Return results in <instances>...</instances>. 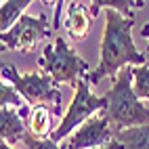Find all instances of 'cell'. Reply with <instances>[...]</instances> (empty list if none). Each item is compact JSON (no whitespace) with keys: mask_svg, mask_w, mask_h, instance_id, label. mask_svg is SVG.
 Returning a JSON list of instances; mask_svg holds the SVG:
<instances>
[{"mask_svg":"<svg viewBox=\"0 0 149 149\" xmlns=\"http://www.w3.org/2000/svg\"><path fill=\"white\" fill-rule=\"evenodd\" d=\"M143 36H149V25H145V27H143Z\"/></svg>","mask_w":149,"mask_h":149,"instance_id":"d6986e66","label":"cell"},{"mask_svg":"<svg viewBox=\"0 0 149 149\" xmlns=\"http://www.w3.org/2000/svg\"><path fill=\"white\" fill-rule=\"evenodd\" d=\"M25 132L27 130L23 126V113L15 111L11 107L0 109V136H2V143L15 145L19 141H23Z\"/></svg>","mask_w":149,"mask_h":149,"instance_id":"9c48e42d","label":"cell"},{"mask_svg":"<svg viewBox=\"0 0 149 149\" xmlns=\"http://www.w3.org/2000/svg\"><path fill=\"white\" fill-rule=\"evenodd\" d=\"M132 78H134V95L139 99H149V65L132 67Z\"/></svg>","mask_w":149,"mask_h":149,"instance_id":"5bb4252c","label":"cell"},{"mask_svg":"<svg viewBox=\"0 0 149 149\" xmlns=\"http://www.w3.org/2000/svg\"><path fill=\"white\" fill-rule=\"evenodd\" d=\"M134 25V17L128 19L118 11L105 8V29L101 40V63L93 74L86 76L91 84H99L105 76L113 78L120 69L128 63H134L136 67L145 65L147 55L139 53L130 38V29Z\"/></svg>","mask_w":149,"mask_h":149,"instance_id":"6da1fadb","label":"cell"},{"mask_svg":"<svg viewBox=\"0 0 149 149\" xmlns=\"http://www.w3.org/2000/svg\"><path fill=\"white\" fill-rule=\"evenodd\" d=\"M93 25V13L88 11L84 2H69L67 4V19H65V29L74 40H82L91 32Z\"/></svg>","mask_w":149,"mask_h":149,"instance_id":"ba28073f","label":"cell"},{"mask_svg":"<svg viewBox=\"0 0 149 149\" xmlns=\"http://www.w3.org/2000/svg\"><path fill=\"white\" fill-rule=\"evenodd\" d=\"M132 80V67H124L113 80L111 91L105 93L107 107L101 111V118L109 122L113 132L149 124V109L134 95Z\"/></svg>","mask_w":149,"mask_h":149,"instance_id":"7a4b0ae2","label":"cell"},{"mask_svg":"<svg viewBox=\"0 0 149 149\" xmlns=\"http://www.w3.org/2000/svg\"><path fill=\"white\" fill-rule=\"evenodd\" d=\"M23 145H25L27 149H69L67 143L59 145V143L51 141V139H38V136L32 134V132H25V134H23Z\"/></svg>","mask_w":149,"mask_h":149,"instance_id":"9a60e30c","label":"cell"},{"mask_svg":"<svg viewBox=\"0 0 149 149\" xmlns=\"http://www.w3.org/2000/svg\"><path fill=\"white\" fill-rule=\"evenodd\" d=\"M111 8V11H118L120 15L128 17V19H132V6H139L141 8L143 2L139 0V2H132V0H95V2H91V13L93 17L101 11V8Z\"/></svg>","mask_w":149,"mask_h":149,"instance_id":"4fadbf2b","label":"cell"},{"mask_svg":"<svg viewBox=\"0 0 149 149\" xmlns=\"http://www.w3.org/2000/svg\"><path fill=\"white\" fill-rule=\"evenodd\" d=\"M0 149H13L11 145H6V143H0Z\"/></svg>","mask_w":149,"mask_h":149,"instance_id":"ac0fdd59","label":"cell"},{"mask_svg":"<svg viewBox=\"0 0 149 149\" xmlns=\"http://www.w3.org/2000/svg\"><path fill=\"white\" fill-rule=\"evenodd\" d=\"M113 136L124 145V149H149V124L113 132Z\"/></svg>","mask_w":149,"mask_h":149,"instance_id":"7c38bea8","label":"cell"},{"mask_svg":"<svg viewBox=\"0 0 149 149\" xmlns=\"http://www.w3.org/2000/svg\"><path fill=\"white\" fill-rule=\"evenodd\" d=\"M105 107H107V99L105 97H95L91 93V88H88V80L86 78H80V82L76 84V97H74L72 105H69L67 113L63 116L59 128L53 132L51 141L59 143L61 139H65L69 132H72L76 126H82L86 120L93 118L95 111H99V109L103 111Z\"/></svg>","mask_w":149,"mask_h":149,"instance_id":"5b68a950","label":"cell"},{"mask_svg":"<svg viewBox=\"0 0 149 149\" xmlns=\"http://www.w3.org/2000/svg\"><path fill=\"white\" fill-rule=\"evenodd\" d=\"M53 107L51 105H36L32 107L29 116V132L36 134L38 139H51L53 136Z\"/></svg>","mask_w":149,"mask_h":149,"instance_id":"30bf717a","label":"cell"},{"mask_svg":"<svg viewBox=\"0 0 149 149\" xmlns=\"http://www.w3.org/2000/svg\"><path fill=\"white\" fill-rule=\"evenodd\" d=\"M2 80L13 82L17 93L29 105H51L55 116L61 113V91L48 74H19L13 65H0Z\"/></svg>","mask_w":149,"mask_h":149,"instance_id":"3957f363","label":"cell"},{"mask_svg":"<svg viewBox=\"0 0 149 149\" xmlns=\"http://www.w3.org/2000/svg\"><path fill=\"white\" fill-rule=\"evenodd\" d=\"M0 105L2 107H8V105H15V107H23V97L17 93L15 86H8V84H0Z\"/></svg>","mask_w":149,"mask_h":149,"instance_id":"2e32d148","label":"cell"},{"mask_svg":"<svg viewBox=\"0 0 149 149\" xmlns=\"http://www.w3.org/2000/svg\"><path fill=\"white\" fill-rule=\"evenodd\" d=\"M97 149H124V145H122L120 141H116V139H113V141H109L105 147H97Z\"/></svg>","mask_w":149,"mask_h":149,"instance_id":"e0dca14e","label":"cell"},{"mask_svg":"<svg viewBox=\"0 0 149 149\" xmlns=\"http://www.w3.org/2000/svg\"><path fill=\"white\" fill-rule=\"evenodd\" d=\"M147 53H149V48H147Z\"/></svg>","mask_w":149,"mask_h":149,"instance_id":"ffe728a7","label":"cell"},{"mask_svg":"<svg viewBox=\"0 0 149 149\" xmlns=\"http://www.w3.org/2000/svg\"><path fill=\"white\" fill-rule=\"evenodd\" d=\"M48 36H51V27H48L46 15H38V17L23 15L13 29H8L6 34H0V40H2V51L13 48V51H21V53H32L38 40Z\"/></svg>","mask_w":149,"mask_h":149,"instance_id":"8992f818","label":"cell"},{"mask_svg":"<svg viewBox=\"0 0 149 149\" xmlns=\"http://www.w3.org/2000/svg\"><path fill=\"white\" fill-rule=\"evenodd\" d=\"M113 130L109 122L101 116H93L91 120H86L78 130L67 139L69 149H97L105 147L109 141H113Z\"/></svg>","mask_w":149,"mask_h":149,"instance_id":"52a82bcc","label":"cell"},{"mask_svg":"<svg viewBox=\"0 0 149 149\" xmlns=\"http://www.w3.org/2000/svg\"><path fill=\"white\" fill-rule=\"evenodd\" d=\"M29 4H32L29 0H6V2H2V6H0V34H6L8 29H13Z\"/></svg>","mask_w":149,"mask_h":149,"instance_id":"8fae6325","label":"cell"},{"mask_svg":"<svg viewBox=\"0 0 149 149\" xmlns=\"http://www.w3.org/2000/svg\"><path fill=\"white\" fill-rule=\"evenodd\" d=\"M44 69V74L53 78V82L59 84H72L76 86L80 82V76H88V63L78 55L74 48H69L65 38H55V46L46 44L44 46V55L38 61Z\"/></svg>","mask_w":149,"mask_h":149,"instance_id":"277c9868","label":"cell"}]
</instances>
